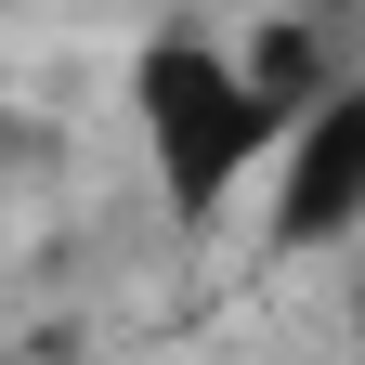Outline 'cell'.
I'll return each mask as SVG.
<instances>
[{
	"instance_id": "6da1fadb",
	"label": "cell",
	"mask_w": 365,
	"mask_h": 365,
	"mask_svg": "<svg viewBox=\"0 0 365 365\" xmlns=\"http://www.w3.org/2000/svg\"><path fill=\"white\" fill-rule=\"evenodd\" d=\"M130 130H144L157 209H170V222H222V209L274 170L287 105L248 78V39H222L209 14H157L144 53H130Z\"/></svg>"
},
{
	"instance_id": "7a4b0ae2",
	"label": "cell",
	"mask_w": 365,
	"mask_h": 365,
	"mask_svg": "<svg viewBox=\"0 0 365 365\" xmlns=\"http://www.w3.org/2000/svg\"><path fill=\"white\" fill-rule=\"evenodd\" d=\"M261 235H274V261H327L365 235V66H339L287 118V144L261 170Z\"/></svg>"
},
{
	"instance_id": "3957f363",
	"label": "cell",
	"mask_w": 365,
	"mask_h": 365,
	"mask_svg": "<svg viewBox=\"0 0 365 365\" xmlns=\"http://www.w3.org/2000/svg\"><path fill=\"white\" fill-rule=\"evenodd\" d=\"M248 78H261L274 105L300 118V105H313V91H327L339 66H327V39H313V26H248Z\"/></svg>"
}]
</instances>
